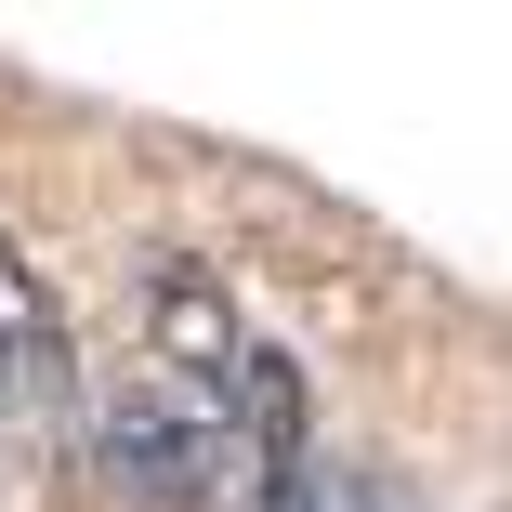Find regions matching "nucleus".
Returning <instances> with one entry per match:
<instances>
[{
    "instance_id": "nucleus-2",
    "label": "nucleus",
    "mask_w": 512,
    "mask_h": 512,
    "mask_svg": "<svg viewBox=\"0 0 512 512\" xmlns=\"http://www.w3.org/2000/svg\"><path fill=\"white\" fill-rule=\"evenodd\" d=\"M145 342L171 355L184 394H237V368H250V329L211 263H145Z\"/></svg>"
},
{
    "instance_id": "nucleus-4",
    "label": "nucleus",
    "mask_w": 512,
    "mask_h": 512,
    "mask_svg": "<svg viewBox=\"0 0 512 512\" xmlns=\"http://www.w3.org/2000/svg\"><path fill=\"white\" fill-rule=\"evenodd\" d=\"M329 512H381V486H342V473H329Z\"/></svg>"
},
{
    "instance_id": "nucleus-3",
    "label": "nucleus",
    "mask_w": 512,
    "mask_h": 512,
    "mask_svg": "<svg viewBox=\"0 0 512 512\" xmlns=\"http://www.w3.org/2000/svg\"><path fill=\"white\" fill-rule=\"evenodd\" d=\"M53 368V289H40V263L0 237V381H40Z\"/></svg>"
},
{
    "instance_id": "nucleus-1",
    "label": "nucleus",
    "mask_w": 512,
    "mask_h": 512,
    "mask_svg": "<svg viewBox=\"0 0 512 512\" xmlns=\"http://www.w3.org/2000/svg\"><path fill=\"white\" fill-rule=\"evenodd\" d=\"M92 460L119 473V499H132V512H197V499H211V473H224L211 407L171 394V381H119L106 407H92Z\"/></svg>"
}]
</instances>
